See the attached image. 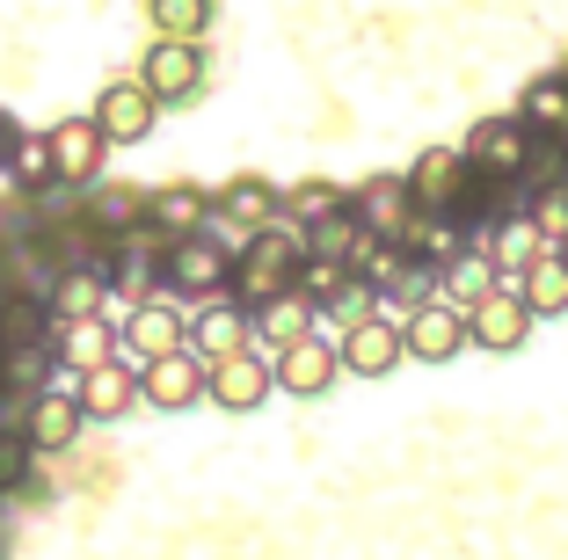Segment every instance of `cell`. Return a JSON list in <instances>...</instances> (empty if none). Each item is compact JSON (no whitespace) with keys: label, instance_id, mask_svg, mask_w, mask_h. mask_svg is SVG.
<instances>
[{"label":"cell","instance_id":"obj_1","mask_svg":"<svg viewBox=\"0 0 568 560\" xmlns=\"http://www.w3.org/2000/svg\"><path fill=\"white\" fill-rule=\"evenodd\" d=\"M306 269V226L300 218H270V226H255L248 241L234 247V284L226 292L241 298V306H263V298L292 292Z\"/></svg>","mask_w":568,"mask_h":560},{"label":"cell","instance_id":"obj_2","mask_svg":"<svg viewBox=\"0 0 568 560\" xmlns=\"http://www.w3.org/2000/svg\"><path fill=\"white\" fill-rule=\"evenodd\" d=\"M234 284V247L226 233H183V241H168V292L175 298H212Z\"/></svg>","mask_w":568,"mask_h":560},{"label":"cell","instance_id":"obj_3","mask_svg":"<svg viewBox=\"0 0 568 560\" xmlns=\"http://www.w3.org/2000/svg\"><path fill=\"white\" fill-rule=\"evenodd\" d=\"M270 394H277V371H270V357H255V349H234V357L204 364V400H219L226 415H255Z\"/></svg>","mask_w":568,"mask_h":560},{"label":"cell","instance_id":"obj_4","mask_svg":"<svg viewBox=\"0 0 568 560\" xmlns=\"http://www.w3.org/2000/svg\"><path fill=\"white\" fill-rule=\"evenodd\" d=\"M402 343L416 364H452L467 349V306H452V298H423L402 314Z\"/></svg>","mask_w":568,"mask_h":560},{"label":"cell","instance_id":"obj_5","mask_svg":"<svg viewBox=\"0 0 568 560\" xmlns=\"http://www.w3.org/2000/svg\"><path fill=\"white\" fill-rule=\"evenodd\" d=\"M343 371H357V379H386L394 364L408 357V343H402V320H386L379 306L372 314H357V320H343Z\"/></svg>","mask_w":568,"mask_h":560},{"label":"cell","instance_id":"obj_6","mask_svg":"<svg viewBox=\"0 0 568 560\" xmlns=\"http://www.w3.org/2000/svg\"><path fill=\"white\" fill-rule=\"evenodd\" d=\"M532 320H539V314L518 298V284H496L481 306H467V343H474V349H496V357H510V349H525Z\"/></svg>","mask_w":568,"mask_h":560},{"label":"cell","instance_id":"obj_7","mask_svg":"<svg viewBox=\"0 0 568 560\" xmlns=\"http://www.w3.org/2000/svg\"><path fill=\"white\" fill-rule=\"evenodd\" d=\"M51 182H67V190H88V182L102 175V153H110V139H102L95 110L88 116H67V124H51Z\"/></svg>","mask_w":568,"mask_h":560},{"label":"cell","instance_id":"obj_8","mask_svg":"<svg viewBox=\"0 0 568 560\" xmlns=\"http://www.w3.org/2000/svg\"><path fill=\"white\" fill-rule=\"evenodd\" d=\"M95 124L110 146H139V139H153V124H161V95H153L146 81H110L95 95Z\"/></svg>","mask_w":568,"mask_h":560},{"label":"cell","instance_id":"obj_9","mask_svg":"<svg viewBox=\"0 0 568 560\" xmlns=\"http://www.w3.org/2000/svg\"><path fill=\"white\" fill-rule=\"evenodd\" d=\"M351 212L365 218V233H379V241H402L408 247V226H416V190H408V175H372L351 190Z\"/></svg>","mask_w":568,"mask_h":560},{"label":"cell","instance_id":"obj_10","mask_svg":"<svg viewBox=\"0 0 568 560\" xmlns=\"http://www.w3.org/2000/svg\"><path fill=\"white\" fill-rule=\"evenodd\" d=\"M118 343L132 349L139 364H146V357H168V349H183V343H190V320H183V306H175V292H168V298H161V292L139 298L132 314H124Z\"/></svg>","mask_w":568,"mask_h":560},{"label":"cell","instance_id":"obj_11","mask_svg":"<svg viewBox=\"0 0 568 560\" xmlns=\"http://www.w3.org/2000/svg\"><path fill=\"white\" fill-rule=\"evenodd\" d=\"M270 371H277L284 394L314 400V394H328V386L343 379V349H335L328 335H300V343H284L277 357H270Z\"/></svg>","mask_w":568,"mask_h":560},{"label":"cell","instance_id":"obj_12","mask_svg":"<svg viewBox=\"0 0 568 560\" xmlns=\"http://www.w3.org/2000/svg\"><path fill=\"white\" fill-rule=\"evenodd\" d=\"M532 124H525V116H481V124H474L467 132V161L481 167V175H510L518 182L525 175V161H532Z\"/></svg>","mask_w":568,"mask_h":560},{"label":"cell","instance_id":"obj_13","mask_svg":"<svg viewBox=\"0 0 568 560\" xmlns=\"http://www.w3.org/2000/svg\"><path fill=\"white\" fill-rule=\"evenodd\" d=\"M139 394H146L161 415L197 408V400H204V357H197L190 343L168 349V357H146V371H139Z\"/></svg>","mask_w":568,"mask_h":560},{"label":"cell","instance_id":"obj_14","mask_svg":"<svg viewBox=\"0 0 568 560\" xmlns=\"http://www.w3.org/2000/svg\"><path fill=\"white\" fill-rule=\"evenodd\" d=\"M139 81H146L161 102H197V88H204L197 44H190V37H161V44L139 59Z\"/></svg>","mask_w":568,"mask_h":560},{"label":"cell","instance_id":"obj_15","mask_svg":"<svg viewBox=\"0 0 568 560\" xmlns=\"http://www.w3.org/2000/svg\"><path fill=\"white\" fill-rule=\"evenodd\" d=\"M248 335H255V320H248V306H241L234 292H212V298L197 306V320H190V349H197L204 364L248 349Z\"/></svg>","mask_w":568,"mask_h":560},{"label":"cell","instance_id":"obj_16","mask_svg":"<svg viewBox=\"0 0 568 560\" xmlns=\"http://www.w3.org/2000/svg\"><path fill=\"white\" fill-rule=\"evenodd\" d=\"M73 394H81V408H88V422H118V415H132L139 400V379L132 371H124L118 357H102L95 371H81V379H73Z\"/></svg>","mask_w":568,"mask_h":560},{"label":"cell","instance_id":"obj_17","mask_svg":"<svg viewBox=\"0 0 568 560\" xmlns=\"http://www.w3.org/2000/svg\"><path fill=\"white\" fill-rule=\"evenodd\" d=\"M110 349H118V328L102 314H81V320H59V328H51V357H59V371H73V379L95 371Z\"/></svg>","mask_w":568,"mask_h":560},{"label":"cell","instance_id":"obj_18","mask_svg":"<svg viewBox=\"0 0 568 560\" xmlns=\"http://www.w3.org/2000/svg\"><path fill=\"white\" fill-rule=\"evenodd\" d=\"M88 408L81 394H37L30 400V422H22V437H30V451H67L73 437H81Z\"/></svg>","mask_w":568,"mask_h":560},{"label":"cell","instance_id":"obj_19","mask_svg":"<svg viewBox=\"0 0 568 560\" xmlns=\"http://www.w3.org/2000/svg\"><path fill=\"white\" fill-rule=\"evenodd\" d=\"M459 182H467V146H430L408 167V190H416L423 212H445V204L459 197Z\"/></svg>","mask_w":568,"mask_h":560},{"label":"cell","instance_id":"obj_20","mask_svg":"<svg viewBox=\"0 0 568 560\" xmlns=\"http://www.w3.org/2000/svg\"><path fill=\"white\" fill-rule=\"evenodd\" d=\"M248 320H255V335H263L270 349H284V343H300V335H314V320H321V306L292 284V292H277V298H263V306H248Z\"/></svg>","mask_w":568,"mask_h":560},{"label":"cell","instance_id":"obj_21","mask_svg":"<svg viewBox=\"0 0 568 560\" xmlns=\"http://www.w3.org/2000/svg\"><path fill=\"white\" fill-rule=\"evenodd\" d=\"M212 212H226V226H270V218H284V190L277 182H263V175H234L226 190L212 197Z\"/></svg>","mask_w":568,"mask_h":560},{"label":"cell","instance_id":"obj_22","mask_svg":"<svg viewBox=\"0 0 568 560\" xmlns=\"http://www.w3.org/2000/svg\"><path fill=\"white\" fill-rule=\"evenodd\" d=\"M510 284H518V298L532 306L539 320L568 314V263H561V247H539V255H532V263H525Z\"/></svg>","mask_w":568,"mask_h":560},{"label":"cell","instance_id":"obj_23","mask_svg":"<svg viewBox=\"0 0 568 560\" xmlns=\"http://www.w3.org/2000/svg\"><path fill=\"white\" fill-rule=\"evenodd\" d=\"M539 247H554V241H547V233H539V226H532V212H525V218H518V212H503V218H496V226H488V263H496V269H503V284L518 277V269H525V263H532Z\"/></svg>","mask_w":568,"mask_h":560},{"label":"cell","instance_id":"obj_24","mask_svg":"<svg viewBox=\"0 0 568 560\" xmlns=\"http://www.w3.org/2000/svg\"><path fill=\"white\" fill-rule=\"evenodd\" d=\"M204 212H212V197H204L197 182H168V190H146V218L168 233V241L197 233V226H204Z\"/></svg>","mask_w":568,"mask_h":560},{"label":"cell","instance_id":"obj_25","mask_svg":"<svg viewBox=\"0 0 568 560\" xmlns=\"http://www.w3.org/2000/svg\"><path fill=\"white\" fill-rule=\"evenodd\" d=\"M408 255H423L430 269L459 263V255H467V226H459L452 212H416V226H408Z\"/></svg>","mask_w":568,"mask_h":560},{"label":"cell","instance_id":"obj_26","mask_svg":"<svg viewBox=\"0 0 568 560\" xmlns=\"http://www.w3.org/2000/svg\"><path fill=\"white\" fill-rule=\"evenodd\" d=\"M102 298H110V277H102L95 263H73L67 277H51V314H59V320L102 314Z\"/></svg>","mask_w":568,"mask_h":560},{"label":"cell","instance_id":"obj_27","mask_svg":"<svg viewBox=\"0 0 568 560\" xmlns=\"http://www.w3.org/2000/svg\"><path fill=\"white\" fill-rule=\"evenodd\" d=\"M81 218L95 233H110V241H124V233L146 218V190H124V182H110V190H95V197L81 204Z\"/></svg>","mask_w":568,"mask_h":560},{"label":"cell","instance_id":"obj_28","mask_svg":"<svg viewBox=\"0 0 568 560\" xmlns=\"http://www.w3.org/2000/svg\"><path fill=\"white\" fill-rule=\"evenodd\" d=\"M496 284H503V269L488 263V247H481V255H459V263L437 269V298H452V306H481Z\"/></svg>","mask_w":568,"mask_h":560},{"label":"cell","instance_id":"obj_29","mask_svg":"<svg viewBox=\"0 0 568 560\" xmlns=\"http://www.w3.org/2000/svg\"><path fill=\"white\" fill-rule=\"evenodd\" d=\"M518 116L532 124V132H561L568 124V73H547V81H532L518 95Z\"/></svg>","mask_w":568,"mask_h":560},{"label":"cell","instance_id":"obj_30","mask_svg":"<svg viewBox=\"0 0 568 560\" xmlns=\"http://www.w3.org/2000/svg\"><path fill=\"white\" fill-rule=\"evenodd\" d=\"M379 298H394V306H402V314H408V306H423V298H437V269L423 263V255H408V247H402V263L386 269Z\"/></svg>","mask_w":568,"mask_h":560},{"label":"cell","instance_id":"obj_31","mask_svg":"<svg viewBox=\"0 0 568 560\" xmlns=\"http://www.w3.org/2000/svg\"><path fill=\"white\" fill-rule=\"evenodd\" d=\"M59 328V314H51V298H8L0 306V349L8 343H37V335Z\"/></svg>","mask_w":568,"mask_h":560},{"label":"cell","instance_id":"obj_32","mask_svg":"<svg viewBox=\"0 0 568 560\" xmlns=\"http://www.w3.org/2000/svg\"><path fill=\"white\" fill-rule=\"evenodd\" d=\"M343 204H351V190H343V182H292V190H284V218H300V226L343 212Z\"/></svg>","mask_w":568,"mask_h":560},{"label":"cell","instance_id":"obj_33","mask_svg":"<svg viewBox=\"0 0 568 560\" xmlns=\"http://www.w3.org/2000/svg\"><path fill=\"white\" fill-rule=\"evenodd\" d=\"M146 16L161 37H204V22H212V0H146Z\"/></svg>","mask_w":568,"mask_h":560},{"label":"cell","instance_id":"obj_34","mask_svg":"<svg viewBox=\"0 0 568 560\" xmlns=\"http://www.w3.org/2000/svg\"><path fill=\"white\" fill-rule=\"evenodd\" d=\"M8 175H16L22 190H51V139H16V161H8Z\"/></svg>","mask_w":568,"mask_h":560},{"label":"cell","instance_id":"obj_35","mask_svg":"<svg viewBox=\"0 0 568 560\" xmlns=\"http://www.w3.org/2000/svg\"><path fill=\"white\" fill-rule=\"evenodd\" d=\"M30 474V437H0V488H16Z\"/></svg>","mask_w":568,"mask_h":560},{"label":"cell","instance_id":"obj_36","mask_svg":"<svg viewBox=\"0 0 568 560\" xmlns=\"http://www.w3.org/2000/svg\"><path fill=\"white\" fill-rule=\"evenodd\" d=\"M16 139H22V132H16V116H8V110H0V167H8V161H16Z\"/></svg>","mask_w":568,"mask_h":560},{"label":"cell","instance_id":"obj_37","mask_svg":"<svg viewBox=\"0 0 568 560\" xmlns=\"http://www.w3.org/2000/svg\"><path fill=\"white\" fill-rule=\"evenodd\" d=\"M561 263H568V233H561Z\"/></svg>","mask_w":568,"mask_h":560},{"label":"cell","instance_id":"obj_38","mask_svg":"<svg viewBox=\"0 0 568 560\" xmlns=\"http://www.w3.org/2000/svg\"><path fill=\"white\" fill-rule=\"evenodd\" d=\"M561 73H568V59H561Z\"/></svg>","mask_w":568,"mask_h":560}]
</instances>
